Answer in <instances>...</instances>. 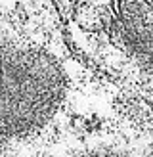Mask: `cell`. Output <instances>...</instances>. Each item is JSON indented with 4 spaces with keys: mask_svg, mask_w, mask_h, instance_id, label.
Segmentation results:
<instances>
[{
    "mask_svg": "<svg viewBox=\"0 0 153 157\" xmlns=\"http://www.w3.org/2000/svg\"><path fill=\"white\" fill-rule=\"evenodd\" d=\"M69 46L128 100L153 107V0H56Z\"/></svg>",
    "mask_w": 153,
    "mask_h": 157,
    "instance_id": "1",
    "label": "cell"
}]
</instances>
